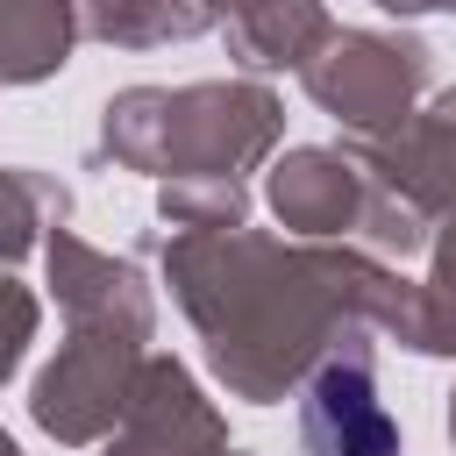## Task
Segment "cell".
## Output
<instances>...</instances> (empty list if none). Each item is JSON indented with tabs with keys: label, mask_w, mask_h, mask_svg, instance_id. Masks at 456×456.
Wrapping results in <instances>:
<instances>
[{
	"label": "cell",
	"mask_w": 456,
	"mask_h": 456,
	"mask_svg": "<svg viewBox=\"0 0 456 456\" xmlns=\"http://www.w3.org/2000/svg\"><path fill=\"white\" fill-rule=\"evenodd\" d=\"M306 456H399V428L370 385L363 356H328L299 392Z\"/></svg>",
	"instance_id": "6da1fadb"
}]
</instances>
